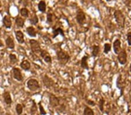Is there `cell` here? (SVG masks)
Segmentation results:
<instances>
[{
  "instance_id": "6da1fadb",
  "label": "cell",
  "mask_w": 131,
  "mask_h": 115,
  "mask_svg": "<svg viewBox=\"0 0 131 115\" xmlns=\"http://www.w3.org/2000/svg\"><path fill=\"white\" fill-rule=\"evenodd\" d=\"M56 55L57 57V60L61 65H65L70 60L71 57L69 54L61 49L57 51Z\"/></svg>"
},
{
  "instance_id": "7a4b0ae2",
  "label": "cell",
  "mask_w": 131,
  "mask_h": 115,
  "mask_svg": "<svg viewBox=\"0 0 131 115\" xmlns=\"http://www.w3.org/2000/svg\"><path fill=\"white\" fill-rule=\"evenodd\" d=\"M115 22L120 29H124L125 25V16L120 10H116L114 12Z\"/></svg>"
},
{
  "instance_id": "3957f363",
  "label": "cell",
  "mask_w": 131,
  "mask_h": 115,
  "mask_svg": "<svg viewBox=\"0 0 131 115\" xmlns=\"http://www.w3.org/2000/svg\"><path fill=\"white\" fill-rule=\"evenodd\" d=\"M27 88L31 91H35L40 88L39 82L35 79H31L27 83Z\"/></svg>"
},
{
  "instance_id": "277c9868",
  "label": "cell",
  "mask_w": 131,
  "mask_h": 115,
  "mask_svg": "<svg viewBox=\"0 0 131 115\" xmlns=\"http://www.w3.org/2000/svg\"><path fill=\"white\" fill-rule=\"evenodd\" d=\"M116 87L120 90L121 95H123L125 88V81L122 79L121 74H119L117 77V80H116Z\"/></svg>"
},
{
  "instance_id": "5b68a950",
  "label": "cell",
  "mask_w": 131,
  "mask_h": 115,
  "mask_svg": "<svg viewBox=\"0 0 131 115\" xmlns=\"http://www.w3.org/2000/svg\"><path fill=\"white\" fill-rule=\"evenodd\" d=\"M76 19H77L78 23L81 26H82L85 23L86 20V15L82 9H79L78 10L77 15H76Z\"/></svg>"
},
{
  "instance_id": "8992f818",
  "label": "cell",
  "mask_w": 131,
  "mask_h": 115,
  "mask_svg": "<svg viewBox=\"0 0 131 115\" xmlns=\"http://www.w3.org/2000/svg\"><path fill=\"white\" fill-rule=\"evenodd\" d=\"M30 45L31 47V51L33 53L36 54H40V52L41 51V48L40 47V44L37 40H30Z\"/></svg>"
},
{
  "instance_id": "52a82bcc",
  "label": "cell",
  "mask_w": 131,
  "mask_h": 115,
  "mask_svg": "<svg viewBox=\"0 0 131 115\" xmlns=\"http://www.w3.org/2000/svg\"><path fill=\"white\" fill-rule=\"evenodd\" d=\"M127 53L125 51V49H122V50L119 54H118L117 59L118 62L121 65H124L127 62Z\"/></svg>"
},
{
  "instance_id": "ba28073f",
  "label": "cell",
  "mask_w": 131,
  "mask_h": 115,
  "mask_svg": "<svg viewBox=\"0 0 131 115\" xmlns=\"http://www.w3.org/2000/svg\"><path fill=\"white\" fill-rule=\"evenodd\" d=\"M113 48L114 53L116 55H118L120 51L122 50L121 48V41H120L119 39H116L114 41Z\"/></svg>"
},
{
  "instance_id": "9c48e42d",
  "label": "cell",
  "mask_w": 131,
  "mask_h": 115,
  "mask_svg": "<svg viewBox=\"0 0 131 115\" xmlns=\"http://www.w3.org/2000/svg\"><path fill=\"white\" fill-rule=\"evenodd\" d=\"M40 55L41 56V58H43L44 61L46 63H51L52 62L51 57L49 53H48L47 51L44 49H41V51L40 52Z\"/></svg>"
},
{
  "instance_id": "30bf717a",
  "label": "cell",
  "mask_w": 131,
  "mask_h": 115,
  "mask_svg": "<svg viewBox=\"0 0 131 115\" xmlns=\"http://www.w3.org/2000/svg\"><path fill=\"white\" fill-rule=\"evenodd\" d=\"M12 72H13V76L14 79H15L16 80L19 81L23 80V76L19 69L16 68H13Z\"/></svg>"
},
{
  "instance_id": "8fae6325",
  "label": "cell",
  "mask_w": 131,
  "mask_h": 115,
  "mask_svg": "<svg viewBox=\"0 0 131 115\" xmlns=\"http://www.w3.org/2000/svg\"><path fill=\"white\" fill-rule=\"evenodd\" d=\"M49 101L50 105L52 107H56L60 104V101H59L58 98L56 97L53 94H50L49 97Z\"/></svg>"
},
{
  "instance_id": "7c38bea8",
  "label": "cell",
  "mask_w": 131,
  "mask_h": 115,
  "mask_svg": "<svg viewBox=\"0 0 131 115\" xmlns=\"http://www.w3.org/2000/svg\"><path fill=\"white\" fill-rule=\"evenodd\" d=\"M89 59V57L87 55H84L83 57L82 58L81 62V66L82 69L85 70H89V66L88 60Z\"/></svg>"
},
{
  "instance_id": "4fadbf2b",
  "label": "cell",
  "mask_w": 131,
  "mask_h": 115,
  "mask_svg": "<svg viewBox=\"0 0 131 115\" xmlns=\"http://www.w3.org/2000/svg\"><path fill=\"white\" fill-rule=\"evenodd\" d=\"M52 34H53L52 39H55L56 37H57L58 35H61L62 37H65L64 31L61 28L53 29V30H52Z\"/></svg>"
},
{
  "instance_id": "5bb4252c",
  "label": "cell",
  "mask_w": 131,
  "mask_h": 115,
  "mask_svg": "<svg viewBox=\"0 0 131 115\" xmlns=\"http://www.w3.org/2000/svg\"><path fill=\"white\" fill-rule=\"evenodd\" d=\"M43 80L45 86L47 88L52 87L54 84V81L51 79L48 76H44L43 79Z\"/></svg>"
},
{
  "instance_id": "9a60e30c",
  "label": "cell",
  "mask_w": 131,
  "mask_h": 115,
  "mask_svg": "<svg viewBox=\"0 0 131 115\" xmlns=\"http://www.w3.org/2000/svg\"><path fill=\"white\" fill-rule=\"evenodd\" d=\"M4 26L7 29H10L12 26V21L9 16L6 15L4 17L3 20Z\"/></svg>"
},
{
  "instance_id": "2e32d148",
  "label": "cell",
  "mask_w": 131,
  "mask_h": 115,
  "mask_svg": "<svg viewBox=\"0 0 131 115\" xmlns=\"http://www.w3.org/2000/svg\"><path fill=\"white\" fill-rule=\"evenodd\" d=\"M15 35L17 41H18L19 43L20 44H23L24 43L25 40H24V35L23 34L22 31L19 30L15 31Z\"/></svg>"
},
{
  "instance_id": "e0dca14e",
  "label": "cell",
  "mask_w": 131,
  "mask_h": 115,
  "mask_svg": "<svg viewBox=\"0 0 131 115\" xmlns=\"http://www.w3.org/2000/svg\"><path fill=\"white\" fill-rule=\"evenodd\" d=\"M26 32L29 36L31 37H36V31L35 28L33 26H29L26 29Z\"/></svg>"
},
{
  "instance_id": "ac0fdd59",
  "label": "cell",
  "mask_w": 131,
  "mask_h": 115,
  "mask_svg": "<svg viewBox=\"0 0 131 115\" xmlns=\"http://www.w3.org/2000/svg\"><path fill=\"white\" fill-rule=\"evenodd\" d=\"M4 101L6 103L7 105H10L12 104V98H11V96H10V94L9 93V92L6 91L4 93Z\"/></svg>"
},
{
  "instance_id": "d6986e66",
  "label": "cell",
  "mask_w": 131,
  "mask_h": 115,
  "mask_svg": "<svg viewBox=\"0 0 131 115\" xmlns=\"http://www.w3.org/2000/svg\"><path fill=\"white\" fill-rule=\"evenodd\" d=\"M20 66L22 69H24L25 71H27L30 69L31 65H30V63L29 62L28 60H25L24 61L21 62Z\"/></svg>"
},
{
  "instance_id": "ffe728a7",
  "label": "cell",
  "mask_w": 131,
  "mask_h": 115,
  "mask_svg": "<svg viewBox=\"0 0 131 115\" xmlns=\"http://www.w3.org/2000/svg\"><path fill=\"white\" fill-rule=\"evenodd\" d=\"M46 3L44 1H40L38 4V9L42 13H45L46 11Z\"/></svg>"
},
{
  "instance_id": "44dd1931",
  "label": "cell",
  "mask_w": 131,
  "mask_h": 115,
  "mask_svg": "<svg viewBox=\"0 0 131 115\" xmlns=\"http://www.w3.org/2000/svg\"><path fill=\"white\" fill-rule=\"evenodd\" d=\"M99 52H100V46L97 45H94L93 46L92 52V55L93 57H97L99 55Z\"/></svg>"
},
{
  "instance_id": "7402d4cb",
  "label": "cell",
  "mask_w": 131,
  "mask_h": 115,
  "mask_svg": "<svg viewBox=\"0 0 131 115\" xmlns=\"http://www.w3.org/2000/svg\"><path fill=\"white\" fill-rule=\"evenodd\" d=\"M6 45L9 49H14L15 47L14 41L10 37H8L6 40Z\"/></svg>"
},
{
  "instance_id": "603a6c76",
  "label": "cell",
  "mask_w": 131,
  "mask_h": 115,
  "mask_svg": "<svg viewBox=\"0 0 131 115\" xmlns=\"http://www.w3.org/2000/svg\"><path fill=\"white\" fill-rule=\"evenodd\" d=\"M15 23L17 26L19 28H23L25 24V20L20 17H17L15 19Z\"/></svg>"
},
{
  "instance_id": "cb8c5ba5",
  "label": "cell",
  "mask_w": 131,
  "mask_h": 115,
  "mask_svg": "<svg viewBox=\"0 0 131 115\" xmlns=\"http://www.w3.org/2000/svg\"><path fill=\"white\" fill-rule=\"evenodd\" d=\"M31 115H38V112H37V107L36 105V104L35 101H33V105L32 107L31 108L30 110Z\"/></svg>"
},
{
  "instance_id": "d4e9b609",
  "label": "cell",
  "mask_w": 131,
  "mask_h": 115,
  "mask_svg": "<svg viewBox=\"0 0 131 115\" xmlns=\"http://www.w3.org/2000/svg\"><path fill=\"white\" fill-rule=\"evenodd\" d=\"M111 50V44L110 43H105L104 45V53L105 54H108L109 52H110Z\"/></svg>"
},
{
  "instance_id": "484cf974",
  "label": "cell",
  "mask_w": 131,
  "mask_h": 115,
  "mask_svg": "<svg viewBox=\"0 0 131 115\" xmlns=\"http://www.w3.org/2000/svg\"><path fill=\"white\" fill-rule=\"evenodd\" d=\"M84 115H94V112L92 109L86 106L84 109Z\"/></svg>"
},
{
  "instance_id": "4316f807",
  "label": "cell",
  "mask_w": 131,
  "mask_h": 115,
  "mask_svg": "<svg viewBox=\"0 0 131 115\" xmlns=\"http://www.w3.org/2000/svg\"><path fill=\"white\" fill-rule=\"evenodd\" d=\"M20 14L21 15L25 18L28 17L29 16V10L26 8H23L20 9Z\"/></svg>"
},
{
  "instance_id": "83f0119b",
  "label": "cell",
  "mask_w": 131,
  "mask_h": 115,
  "mask_svg": "<svg viewBox=\"0 0 131 115\" xmlns=\"http://www.w3.org/2000/svg\"><path fill=\"white\" fill-rule=\"evenodd\" d=\"M9 59L10 63L12 64H15L18 62V59H17L16 56L12 54H10L9 55Z\"/></svg>"
},
{
  "instance_id": "f1b7e54d",
  "label": "cell",
  "mask_w": 131,
  "mask_h": 115,
  "mask_svg": "<svg viewBox=\"0 0 131 115\" xmlns=\"http://www.w3.org/2000/svg\"><path fill=\"white\" fill-rule=\"evenodd\" d=\"M104 102H105V100L104 99V98H101L99 102V107L101 112H103V111H104Z\"/></svg>"
},
{
  "instance_id": "f546056e",
  "label": "cell",
  "mask_w": 131,
  "mask_h": 115,
  "mask_svg": "<svg viewBox=\"0 0 131 115\" xmlns=\"http://www.w3.org/2000/svg\"><path fill=\"white\" fill-rule=\"evenodd\" d=\"M29 22H30L31 24L36 25L38 23V22H39V19H38V17L36 15H35L33 17L29 19Z\"/></svg>"
},
{
  "instance_id": "4dcf8cb0",
  "label": "cell",
  "mask_w": 131,
  "mask_h": 115,
  "mask_svg": "<svg viewBox=\"0 0 131 115\" xmlns=\"http://www.w3.org/2000/svg\"><path fill=\"white\" fill-rule=\"evenodd\" d=\"M52 22V14L50 12H48L47 14V21L46 23L50 24Z\"/></svg>"
},
{
  "instance_id": "1f68e13d",
  "label": "cell",
  "mask_w": 131,
  "mask_h": 115,
  "mask_svg": "<svg viewBox=\"0 0 131 115\" xmlns=\"http://www.w3.org/2000/svg\"><path fill=\"white\" fill-rule=\"evenodd\" d=\"M16 111L18 115H20L22 113L23 108L20 104H17L16 106Z\"/></svg>"
},
{
  "instance_id": "d6a6232c",
  "label": "cell",
  "mask_w": 131,
  "mask_h": 115,
  "mask_svg": "<svg viewBox=\"0 0 131 115\" xmlns=\"http://www.w3.org/2000/svg\"><path fill=\"white\" fill-rule=\"evenodd\" d=\"M126 40L129 46H131V32H129L126 34Z\"/></svg>"
},
{
  "instance_id": "836d02e7",
  "label": "cell",
  "mask_w": 131,
  "mask_h": 115,
  "mask_svg": "<svg viewBox=\"0 0 131 115\" xmlns=\"http://www.w3.org/2000/svg\"><path fill=\"white\" fill-rule=\"evenodd\" d=\"M39 109H40V114H42V115L46 114V112L45 110H44V108L43 107V106L41 105V104L40 102H39Z\"/></svg>"
},
{
  "instance_id": "e575fe53",
  "label": "cell",
  "mask_w": 131,
  "mask_h": 115,
  "mask_svg": "<svg viewBox=\"0 0 131 115\" xmlns=\"http://www.w3.org/2000/svg\"><path fill=\"white\" fill-rule=\"evenodd\" d=\"M86 102H87V103L90 106H94L96 105V103H95V102L93 101H92V100L87 99V100H86Z\"/></svg>"
},
{
  "instance_id": "d590c367",
  "label": "cell",
  "mask_w": 131,
  "mask_h": 115,
  "mask_svg": "<svg viewBox=\"0 0 131 115\" xmlns=\"http://www.w3.org/2000/svg\"><path fill=\"white\" fill-rule=\"evenodd\" d=\"M22 2H24V4L26 6L27 5V0H20Z\"/></svg>"
},
{
  "instance_id": "8d00e7d4",
  "label": "cell",
  "mask_w": 131,
  "mask_h": 115,
  "mask_svg": "<svg viewBox=\"0 0 131 115\" xmlns=\"http://www.w3.org/2000/svg\"><path fill=\"white\" fill-rule=\"evenodd\" d=\"M3 46H4L3 43V42H2V41L1 40H0V47H3Z\"/></svg>"
},
{
  "instance_id": "74e56055",
  "label": "cell",
  "mask_w": 131,
  "mask_h": 115,
  "mask_svg": "<svg viewBox=\"0 0 131 115\" xmlns=\"http://www.w3.org/2000/svg\"><path fill=\"white\" fill-rule=\"evenodd\" d=\"M33 57H35V58H37V56H36V55H33ZM36 60H38V61H40V62H41V60H40L39 59H38V58H36Z\"/></svg>"
},
{
  "instance_id": "f35d334b",
  "label": "cell",
  "mask_w": 131,
  "mask_h": 115,
  "mask_svg": "<svg viewBox=\"0 0 131 115\" xmlns=\"http://www.w3.org/2000/svg\"><path fill=\"white\" fill-rule=\"evenodd\" d=\"M129 71H130V73H131V63L130 65V66H129Z\"/></svg>"
},
{
  "instance_id": "ab89813d",
  "label": "cell",
  "mask_w": 131,
  "mask_h": 115,
  "mask_svg": "<svg viewBox=\"0 0 131 115\" xmlns=\"http://www.w3.org/2000/svg\"><path fill=\"white\" fill-rule=\"evenodd\" d=\"M14 0H8V1L9 2V3H12V2H13Z\"/></svg>"
},
{
  "instance_id": "60d3db41",
  "label": "cell",
  "mask_w": 131,
  "mask_h": 115,
  "mask_svg": "<svg viewBox=\"0 0 131 115\" xmlns=\"http://www.w3.org/2000/svg\"><path fill=\"white\" fill-rule=\"evenodd\" d=\"M105 1H106L107 2H110L111 0H105Z\"/></svg>"
},
{
  "instance_id": "b9f144b4",
  "label": "cell",
  "mask_w": 131,
  "mask_h": 115,
  "mask_svg": "<svg viewBox=\"0 0 131 115\" xmlns=\"http://www.w3.org/2000/svg\"><path fill=\"white\" fill-rule=\"evenodd\" d=\"M7 115H10V114H7Z\"/></svg>"
},
{
  "instance_id": "7bdbcfd3",
  "label": "cell",
  "mask_w": 131,
  "mask_h": 115,
  "mask_svg": "<svg viewBox=\"0 0 131 115\" xmlns=\"http://www.w3.org/2000/svg\"><path fill=\"white\" fill-rule=\"evenodd\" d=\"M92 1H93V0H92Z\"/></svg>"
}]
</instances>
